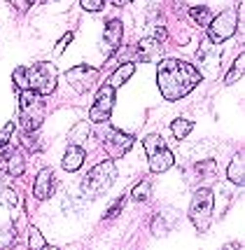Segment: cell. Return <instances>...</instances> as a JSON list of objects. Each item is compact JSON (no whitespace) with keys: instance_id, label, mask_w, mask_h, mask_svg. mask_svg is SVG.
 <instances>
[{"instance_id":"1","label":"cell","mask_w":245,"mask_h":250,"mask_svg":"<svg viewBox=\"0 0 245 250\" xmlns=\"http://www.w3.org/2000/svg\"><path fill=\"white\" fill-rule=\"evenodd\" d=\"M157 82L166 101H180L201 82L199 68L180 59H161L157 68Z\"/></svg>"},{"instance_id":"2","label":"cell","mask_w":245,"mask_h":250,"mask_svg":"<svg viewBox=\"0 0 245 250\" xmlns=\"http://www.w3.org/2000/svg\"><path fill=\"white\" fill-rule=\"evenodd\" d=\"M44 120V101L38 91H19V124L23 131H38Z\"/></svg>"},{"instance_id":"3","label":"cell","mask_w":245,"mask_h":250,"mask_svg":"<svg viewBox=\"0 0 245 250\" xmlns=\"http://www.w3.org/2000/svg\"><path fill=\"white\" fill-rule=\"evenodd\" d=\"M23 77H26V89L38 91L40 96H49V94H54V89H56L59 73H56V65L54 63L38 61L31 68H23Z\"/></svg>"},{"instance_id":"4","label":"cell","mask_w":245,"mask_h":250,"mask_svg":"<svg viewBox=\"0 0 245 250\" xmlns=\"http://www.w3.org/2000/svg\"><path fill=\"white\" fill-rule=\"evenodd\" d=\"M115 178H117V168H115V164L110 162V159H107V162H101V164H96V166L89 171V175L84 178V183H82V192H84L86 199H98L105 189L112 187Z\"/></svg>"},{"instance_id":"5","label":"cell","mask_w":245,"mask_h":250,"mask_svg":"<svg viewBox=\"0 0 245 250\" xmlns=\"http://www.w3.org/2000/svg\"><path fill=\"white\" fill-rule=\"evenodd\" d=\"M143 147H145V152H147V164H149V171H152V173H163V171H168L173 164H175L173 152L166 147L163 138L157 136V133L143 138Z\"/></svg>"},{"instance_id":"6","label":"cell","mask_w":245,"mask_h":250,"mask_svg":"<svg viewBox=\"0 0 245 250\" xmlns=\"http://www.w3.org/2000/svg\"><path fill=\"white\" fill-rule=\"evenodd\" d=\"M189 220L196 231H208L210 220H213V192L208 187H199L194 192L192 206H189Z\"/></svg>"},{"instance_id":"7","label":"cell","mask_w":245,"mask_h":250,"mask_svg":"<svg viewBox=\"0 0 245 250\" xmlns=\"http://www.w3.org/2000/svg\"><path fill=\"white\" fill-rule=\"evenodd\" d=\"M196 61L201 63V70H199L201 77L215 80L220 75V65H222V49H220V44L213 42L210 38H203L201 47L196 52Z\"/></svg>"},{"instance_id":"8","label":"cell","mask_w":245,"mask_h":250,"mask_svg":"<svg viewBox=\"0 0 245 250\" xmlns=\"http://www.w3.org/2000/svg\"><path fill=\"white\" fill-rule=\"evenodd\" d=\"M205 28H208V38L213 42L222 44L224 40H229L236 33V28H238V12H236V7L222 12L220 17H213V21L208 23Z\"/></svg>"},{"instance_id":"9","label":"cell","mask_w":245,"mask_h":250,"mask_svg":"<svg viewBox=\"0 0 245 250\" xmlns=\"http://www.w3.org/2000/svg\"><path fill=\"white\" fill-rule=\"evenodd\" d=\"M65 82H68L70 89H75L77 94H86V91H91V87L98 82V70L86 63H80L65 73Z\"/></svg>"},{"instance_id":"10","label":"cell","mask_w":245,"mask_h":250,"mask_svg":"<svg viewBox=\"0 0 245 250\" xmlns=\"http://www.w3.org/2000/svg\"><path fill=\"white\" fill-rule=\"evenodd\" d=\"M112 108H115V89L110 87V84H103V87L98 89L96 101H94L91 110H89V120L96 122V124L107 122L110 115H112Z\"/></svg>"},{"instance_id":"11","label":"cell","mask_w":245,"mask_h":250,"mask_svg":"<svg viewBox=\"0 0 245 250\" xmlns=\"http://www.w3.org/2000/svg\"><path fill=\"white\" fill-rule=\"evenodd\" d=\"M105 152L110 154V159H119L133 147V136H128L119 129H110L105 136V143H103Z\"/></svg>"},{"instance_id":"12","label":"cell","mask_w":245,"mask_h":250,"mask_svg":"<svg viewBox=\"0 0 245 250\" xmlns=\"http://www.w3.org/2000/svg\"><path fill=\"white\" fill-rule=\"evenodd\" d=\"M122 38H124V26H122V21H119V19L107 21L105 31H103V38H101V52L105 56H112L119 49Z\"/></svg>"},{"instance_id":"13","label":"cell","mask_w":245,"mask_h":250,"mask_svg":"<svg viewBox=\"0 0 245 250\" xmlns=\"http://www.w3.org/2000/svg\"><path fill=\"white\" fill-rule=\"evenodd\" d=\"M161 52H163V44L157 38H145L140 40L131 52H128V61H152V59H159Z\"/></svg>"},{"instance_id":"14","label":"cell","mask_w":245,"mask_h":250,"mask_svg":"<svg viewBox=\"0 0 245 250\" xmlns=\"http://www.w3.org/2000/svg\"><path fill=\"white\" fill-rule=\"evenodd\" d=\"M2 152H0V171L2 173L12 175V178H17V175L23 173V166H26V162H23L21 152L17 150V147H0Z\"/></svg>"},{"instance_id":"15","label":"cell","mask_w":245,"mask_h":250,"mask_svg":"<svg viewBox=\"0 0 245 250\" xmlns=\"http://www.w3.org/2000/svg\"><path fill=\"white\" fill-rule=\"evenodd\" d=\"M217 175V166L213 159H203V162L194 164L192 171H189V183L196 187H208Z\"/></svg>"},{"instance_id":"16","label":"cell","mask_w":245,"mask_h":250,"mask_svg":"<svg viewBox=\"0 0 245 250\" xmlns=\"http://www.w3.org/2000/svg\"><path fill=\"white\" fill-rule=\"evenodd\" d=\"M54 187H56V180H54V171L52 168H42L38 178H35V185H33V196L38 201H44L54 194Z\"/></svg>"},{"instance_id":"17","label":"cell","mask_w":245,"mask_h":250,"mask_svg":"<svg viewBox=\"0 0 245 250\" xmlns=\"http://www.w3.org/2000/svg\"><path fill=\"white\" fill-rule=\"evenodd\" d=\"M63 168L65 171H80L82 168V164H84V150L80 147V145H70L68 150H65V154H63Z\"/></svg>"},{"instance_id":"18","label":"cell","mask_w":245,"mask_h":250,"mask_svg":"<svg viewBox=\"0 0 245 250\" xmlns=\"http://www.w3.org/2000/svg\"><path fill=\"white\" fill-rule=\"evenodd\" d=\"M245 159H243V152L241 154H234V159H231V164H229V168H226V175H229V180L234 183V185H245Z\"/></svg>"},{"instance_id":"19","label":"cell","mask_w":245,"mask_h":250,"mask_svg":"<svg viewBox=\"0 0 245 250\" xmlns=\"http://www.w3.org/2000/svg\"><path fill=\"white\" fill-rule=\"evenodd\" d=\"M133 70H136V63H133V61H128V63L124 61V63H122L117 70L112 73V77L107 80V84H110L112 89H119L124 82H128V77L133 75Z\"/></svg>"},{"instance_id":"20","label":"cell","mask_w":245,"mask_h":250,"mask_svg":"<svg viewBox=\"0 0 245 250\" xmlns=\"http://www.w3.org/2000/svg\"><path fill=\"white\" fill-rule=\"evenodd\" d=\"M192 129H194V122L184 120V117H178V120H173V124H171V133L178 138V141L187 138V136L192 133Z\"/></svg>"},{"instance_id":"21","label":"cell","mask_w":245,"mask_h":250,"mask_svg":"<svg viewBox=\"0 0 245 250\" xmlns=\"http://www.w3.org/2000/svg\"><path fill=\"white\" fill-rule=\"evenodd\" d=\"M243 73H245V54L241 52V56L234 61V65H231V70L224 75V84H234L238 77H243Z\"/></svg>"},{"instance_id":"22","label":"cell","mask_w":245,"mask_h":250,"mask_svg":"<svg viewBox=\"0 0 245 250\" xmlns=\"http://www.w3.org/2000/svg\"><path fill=\"white\" fill-rule=\"evenodd\" d=\"M189 17L194 19L196 26H208V23L213 21V12L208 10V7H189Z\"/></svg>"},{"instance_id":"23","label":"cell","mask_w":245,"mask_h":250,"mask_svg":"<svg viewBox=\"0 0 245 250\" xmlns=\"http://www.w3.org/2000/svg\"><path fill=\"white\" fill-rule=\"evenodd\" d=\"M0 206L17 208L19 206V194L12 187H0Z\"/></svg>"},{"instance_id":"24","label":"cell","mask_w":245,"mask_h":250,"mask_svg":"<svg viewBox=\"0 0 245 250\" xmlns=\"http://www.w3.org/2000/svg\"><path fill=\"white\" fill-rule=\"evenodd\" d=\"M149 192H152V185H149V180H140L138 185L131 189V199L133 201H145L149 196Z\"/></svg>"},{"instance_id":"25","label":"cell","mask_w":245,"mask_h":250,"mask_svg":"<svg viewBox=\"0 0 245 250\" xmlns=\"http://www.w3.org/2000/svg\"><path fill=\"white\" fill-rule=\"evenodd\" d=\"M28 248H33V250H44V248H47V241H44V236H42V231H40V229H35V227L31 229V236H28Z\"/></svg>"},{"instance_id":"26","label":"cell","mask_w":245,"mask_h":250,"mask_svg":"<svg viewBox=\"0 0 245 250\" xmlns=\"http://www.w3.org/2000/svg\"><path fill=\"white\" fill-rule=\"evenodd\" d=\"M126 199H128V194L119 196L117 201H115V204H112V206H110V208H107V210H105V215H103V218H105V220H110V218H117V215H119V210H122V208H124V204H126Z\"/></svg>"},{"instance_id":"27","label":"cell","mask_w":245,"mask_h":250,"mask_svg":"<svg viewBox=\"0 0 245 250\" xmlns=\"http://www.w3.org/2000/svg\"><path fill=\"white\" fill-rule=\"evenodd\" d=\"M12 133H14V122H7V124H5V129L0 131V147H5V145L10 143Z\"/></svg>"},{"instance_id":"28","label":"cell","mask_w":245,"mask_h":250,"mask_svg":"<svg viewBox=\"0 0 245 250\" xmlns=\"http://www.w3.org/2000/svg\"><path fill=\"white\" fill-rule=\"evenodd\" d=\"M80 2H82V7L86 12H98L103 10V5H105V0H80Z\"/></svg>"},{"instance_id":"29","label":"cell","mask_w":245,"mask_h":250,"mask_svg":"<svg viewBox=\"0 0 245 250\" xmlns=\"http://www.w3.org/2000/svg\"><path fill=\"white\" fill-rule=\"evenodd\" d=\"M73 38H75V33H73V31H70V33H65L63 38H61V40L56 42V54H63V52H65V47H68V44L73 42Z\"/></svg>"},{"instance_id":"30","label":"cell","mask_w":245,"mask_h":250,"mask_svg":"<svg viewBox=\"0 0 245 250\" xmlns=\"http://www.w3.org/2000/svg\"><path fill=\"white\" fill-rule=\"evenodd\" d=\"M115 7H124V5H128V2H133V0H110Z\"/></svg>"},{"instance_id":"31","label":"cell","mask_w":245,"mask_h":250,"mask_svg":"<svg viewBox=\"0 0 245 250\" xmlns=\"http://www.w3.org/2000/svg\"><path fill=\"white\" fill-rule=\"evenodd\" d=\"M33 2H38V0H28V7H31V5H33Z\"/></svg>"},{"instance_id":"32","label":"cell","mask_w":245,"mask_h":250,"mask_svg":"<svg viewBox=\"0 0 245 250\" xmlns=\"http://www.w3.org/2000/svg\"><path fill=\"white\" fill-rule=\"evenodd\" d=\"M7 2H14V0H7Z\"/></svg>"}]
</instances>
